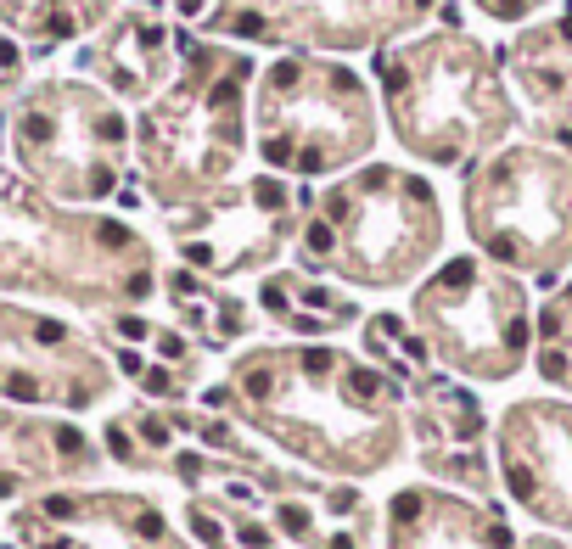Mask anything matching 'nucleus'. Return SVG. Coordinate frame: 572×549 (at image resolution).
<instances>
[{"label":"nucleus","mask_w":572,"mask_h":549,"mask_svg":"<svg viewBox=\"0 0 572 549\" xmlns=\"http://www.w3.org/2000/svg\"><path fill=\"white\" fill-rule=\"evenodd\" d=\"M382 141V101L371 73L348 56L275 51L253 79V157L286 180H337L371 163Z\"/></svg>","instance_id":"39448f33"},{"label":"nucleus","mask_w":572,"mask_h":549,"mask_svg":"<svg viewBox=\"0 0 572 549\" xmlns=\"http://www.w3.org/2000/svg\"><path fill=\"white\" fill-rule=\"evenodd\" d=\"M371 84L382 130L421 168H471L494 146L516 141L522 101L505 79V56L471 34L449 6L404 39L371 51Z\"/></svg>","instance_id":"f03ea898"},{"label":"nucleus","mask_w":572,"mask_h":549,"mask_svg":"<svg viewBox=\"0 0 572 549\" xmlns=\"http://www.w3.org/2000/svg\"><path fill=\"white\" fill-rule=\"evenodd\" d=\"M387 549H522L511 516L494 499L443 482H410L387 499Z\"/></svg>","instance_id":"ddd939ff"},{"label":"nucleus","mask_w":572,"mask_h":549,"mask_svg":"<svg viewBox=\"0 0 572 549\" xmlns=\"http://www.w3.org/2000/svg\"><path fill=\"white\" fill-rule=\"evenodd\" d=\"M449 247V207L427 168L371 157L325 180L298 230L292 269L348 291H404Z\"/></svg>","instance_id":"20e7f679"},{"label":"nucleus","mask_w":572,"mask_h":549,"mask_svg":"<svg viewBox=\"0 0 572 549\" xmlns=\"http://www.w3.org/2000/svg\"><path fill=\"white\" fill-rule=\"evenodd\" d=\"M202 404L236 415L286 459L343 482L382 477L410 454L404 387L359 348H343L331 336L325 342L269 336L236 348L225 382L202 387Z\"/></svg>","instance_id":"f257e3e1"},{"label":"nucleus","mask_w":572,"mask_h":549,"mask_svg":"<svg viewBox=\"0 0 572 549\" xmlns=\"http://www.w3.org/2000/svg\"><path fill=\"white\" fill-rule=\"evenodd\" d=\"M163 291H169V303H174L180 331H191V342L202 353H230L241 336L258 331V303L253 298H241V291L196 275L185 264H174L169 275H163Z\"/></svg>","instance_id":"a211bd4d"},{"label":"nucleus","mask_w":572,"mask_h":549,"mask_svg":"<svg viewBox=\"0 0 572 549\" xmlns=\"http://www.w3.org/2000/svg\"><path fill=\"white\" fill-rule=\"evenodd\" d=\"M12 146L28 168L62 202H107L124 191L130 157H135V118L112 90H96L85 79H57L17 107Z\"/></svg>","instance_id":"6e6552de"},{"label":"nucleus","mask_w":572,"mask_h":549,"mask_svg":"<svg viewBox=\"0 0 572 549\" xmlns=\"http://www.w3.org/2000/svg\"><path fill=\"white\" fill-rule=\"evenodd\" d=\"M309 207H314V191L303 180L253 168L236 191L185 207V214H163V225H169L174 264L230 286L241 275H269L298 247Z\"/></svg>","instance_id":"9d476101"},{"label":"nucleus","mask_w":572,"mask_h":549,"mask_svg":"<svg viewBox=\"0 0 572 549\" xmlns=\"http://www.w3.org/2000/svg\"><path fill=\"white\" fill-rule=\"evenodd\" d=\"M253 79L247 45L202 39L180 23V73L135 118V168L163 214H185L236 191L253 157Z\"/></svg>","instance_id":"7ed1b4c3"},{"label":"nucleus","mask_w":572,"mask_h":549,"mask_svg":"<svg viewBox=\"0 0 572 549\" xmlns=\"http://www.w3.org/2000/svg\"><path fill=\"white\" fill-rule=\"evenodd\" d=\"M471 12H482L494 28H522V23H533L544 12H555L561 0H466Z\"/></svg>","instance_id":"aec40b11"},{"label":"nucleus","mask_w":572,"mask_h":549,"mask_svg":"<svg viewBox=\"0 0 572 549\" xmlns=\"http://www.w3.org/2000/svg\"><path fill=\"white\" fill-rule=\"evenodd\" d=\"M539 298L482 252H449L410 286V325L432 364L471 387H505L533 364Z\"/></svg>","instance_id":"0eeeda50"},{"label":"nucleus","mask_w":572,"mask_h":549,"mask_svg":"<svg viewBox=\"0 0 572 549\" xmlns=\"http://www.w3.org/2000/svg\"><path fill=\"white\" fill-rule=\"evenodd\" d=\"M533 370L539 382L572 398V280L550 286L533 320Z\"/></svg>","instance_id":"6ab92c4d"},{"label":"nucleus","mask_w":572,"mask_h":549,"mask_svg":"<svg viewBox=\"0 0 572 549\" xmlns=\"http://www.w3.org/2000/svg\"><path fill=\"white\" fill-rule=\"evenodd\" d=\"M51 521L79 527L73 543H45V549H191L169 516L146 493H51L39 504Z\"/></svg>","instance_id":"dca6fc26"},{"label":"nucleus","mask_w":572,"mask_h":549,"mask_svg":"<svg viewBox=\"0 0 572 549\" xmlns=\"http://www.w3.org/2000/svg\"><path fill=\"white\" fill-rule=\"evenodd\" d=\"M253 303H258V320H269L280 336H298V342H325L331 331H348V325L365 320L348 286L303 275V269H269V275H258Z\"/></svg>","instance_id":"f3484780"},{"label":"nucleus","mask_w":572,"mask_h":549,"mask_svg":"<svg viewBox=\"0 0 572 549\" xmlns=\"http://www.w3.org/2000/svg\"><path fill=\"white\" fill-rule=\"evenodd\" d=\"M494 477L533 521L572 532V398L527 393L500 409Z\"/></svg>","instance_id":"9b49d317"},{"label":"nucleus","mask_w":572,"mask_h":549,"mask_svg":"<svg viewBox=\"0 0 572 549\" xmlns=\"http://www.w3.org/2000/svg\"><path fill=\"white\" fill-rule=\"evenodd\" d=\"M404 420L421 454V471L443 488H460L477 499H494V459H488V409L471 393V382L449 370H427L404 387Z\"/></svg>","instance_id":"f8f14e48"},{"label":"nucleus","mask_w":572,"mask_h":549,"mask_svg":"<svg viewBox=\"0 0 572 549\" xmlns=\"http://www.w3.org/2000/svg\"><path fill=\"white\" fill-rule=\"evenodd\" d=\"M118 101H152L169 90V79L180 73V28L169 17H157L152 6H130L107 23V34L79 56Z\"/></svg>","instance_id":"4468645a"},{"label":"nucleus","mask_w":572,"mask_h":549,"mask_svg":"<svg viewBox=\"0 0 572 549\" xmlns=\"http://www.w3.org/2000/svg\"><path fill=\"white\" fill-rule=\"evenodd\" d=\"M460 174L471 252L527 286H561L572 269V152L555 141H505Z\"/></svg>","instance_id":"423d86ee"},{"label":"nucleus","mask_w":572,"mask_h":549,"mask_svg":"<svg viewBox=\"0 0 572 549\" xmlns=\"http://www.w3.org/2000/svg\"><path fill=\"white\" fill-rule=\"evenodd\" d=\"M505 79L539 130H572V0L522 23L505 45Z\"/></svg>","instance_id":"2eb2a0df"},{"label":"nucleus","mask_w":572,"mask_h":549,"mask_svg":"<svg viewBox=\"0 0 572 549\" xmlns=\"http://www.w3.org/2000/svg\"><path fill=\"white\" fill-rule=\"evenodd\" d=\"M522 549H572V543H561V538H527Z\"/></svg>","instance_id":"412c9836"},{"label":"nucleus","mask_w":572,"mask_h":549,"mask_svg":"<svg viewBox=\"0 0 572 549\" xmlns=\"http://www.w3.org/2000/svg\"><path fill=\"white\" fill-rule=\"evenodd\" d=\"M202 39L247 51L365 56L438 17L443 0H163Z\"/></svg>","instance_id":"1a4fd4ad"}]
</instances>
